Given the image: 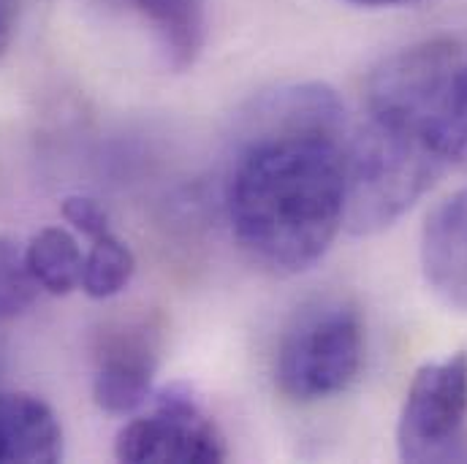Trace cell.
I'll return each instance as SVG.
<instances>
[{
  "instance_id": "cell-1",
  "label": "cell",
  "mask_w": 467,
  "mask_h": 464,
  "mask_svg": "<svg viewBox=\"0 0 467 464\" xmlns=\"http://www.w3.org/2000/svg\"><path fill=\"white\" fill-rule=\"evenodd\" d=\"M346 109L321 82L261 96L234 139L226 212L242 253L266 272L318 263L348 210Z\"/></svg>"
},
{
  "instance_id": "cell-2",
  "label": "cell",
  "mask_w": 467,
  "mask_h": 464,
  "mask_svg": "<svg viewBox=\"0 0 467 464\" xmlns=\"http://www.w3.org/2000/svg\"><path fill=\"white\" fill-rule=\"evenodd\" d=\"M364 364V318L343 296H324L294 313L275 356L277 388L294 402L348 391Z\"/></svg>"
},
{
  "instance_id": "cell-3",
  "label": "cell",
  "mask_w": 467,
  "mask_h": 464,
  "mask_svg": "<svg viewBox=\"0 0 467 464\" xmlns=\"http://www.w3.org/2000/svg\"><path fill=\"white\" fill-rule=\"evenodd\" d=\"M467 424V353L424 364L405 394L397 421V451L405 462H443Z\"/></svg>"
},
{
  "instance_id": "cell-4",
  "label": "cell",
  "mask_w": 467,
  "mask_h": 464,
  "mask_svg": "<svg viewBox=\"0 0 467 464\" xmlns=\"http://www.w3.org/2000/svg\"><path fill=\"white\" fill-rule=\"evenodd\" d=\"M119 462H223L229 457L226 438L196 397L171 386L150 397L147 413L130 418L115 440Z\"/></svg>"
},
{
  "instance_id": "cell-5",
  "label": "cell",
  "mask_w": 467,
  "mask_h": 464,
  "mask_svg": "<svg viewBox=\"0 0 467 464\" xmlns=\"http://www.w3.org/2000/svg\"><path fill=\"white\" fill-rule=\"evenodd\" d=\"M158 340L147 324H122L101 335L96 348L93 399L104 413L130 416L152 397Z\"/></svg>"
},
{
  "instance_id": "cell-6",
  "label": "cell",
  "mask_w": 467,
  "mask_h": 464,
  "mask_svg": "<svg viewBox=\"0 0 467 464\" xmlns=\"http://www.w3.org/2000/svg\"><path fill=\"white\" fill-rule=\"evenodd\" d=\"M421 272L432 294L467 310V188L446 196L421 229Z\"/></svg>"
},
{
  "instance_id": "cell-7",
  "label": "cell",
  "mask_w": 467,
  "mask_h": 464,
  "mask_svg": "<svg viewBox=\"0 0 467 464\" xmlns=\"http://www.w3.org/2000/svg\"><path fill=\"white\" fill-rule=\"evenodd\" d=\"M150 27L163 63L188 71L207 41V0H107Z\"/></svg>"
},
{
  "instance_id": "cell-8",
  "label": "cell",
  "mask_w": 467,
  "mask_h": 464,
  "mask_svg": "<svg viewBox=\"0 0 467 464\" xmlns=\"http://www.w3.org/2000/svg\"><path fill=\"white\" fill-rule=\"evenodd\" d=\"M57 459H63V429L55 410L33 394H0V462Z\"/></svg>"
},
{
  "instance_id": "cell-9",
  "label": "cell",
  "mask_w": 467,
  "mask_h": 464,
  "mask_svg": "<svg viewBox=\"0 0 467 464\" xmlns=\"http://www.w3.org/2000/svg\"><path fill=\"white\" fill-rule=\"evenodd\" d=\"M25 258L36 283L52 296H66L82 285L85 253L66 229H41L25 247Z\"/></svg>"
},
{
  "instance_id": "cell-10",
  "label": "cell",
  "mask_w": 467,
  "mask_h": 464,
  "mask_svg": "<svg viewBox=\"0 0 467 464\" xmlns=\"http://www.w3.org/2000/svg\"><path fill=\"white\" fill-rule=\"evenodd\" d=\"M136 272V258L130 247L115 232L90 239L82 266V291L90 299H112L122 294Z\"/></svg>"
},
{
  "instance_id": "cell-11",
  "label": "cell",
  "mask_w": 467,
  "mask_h": 464,
  "mask_svg": "<svg viewBox=\"0 0 467 464\" xmlns=\"http://www.w3.org/2000/svg\"><path fill=\"white\" fill-rule=\"evenodd\" d=\"M38 291L41 285L36 283L19 242L0 233V321L25 315L33 307Z\"/></svg>"
},
{
  "instance_id": "cell-12",
  "label": "cell",
  "mask_w": 467,
  "mask_h": 464,
  "mask_svg": "<svg viewBox=\"0 0 467 464\" xmlns=\"http://www.w3.org/2000/svg\"><path fill=\"white\" fill-rule=\"evenodd\" d=\"M60 212H63L66 223L74 232L88 236V239H96V236H104V233L112 232L107 210L90 196H68V199H63Z\"/></svg>"
},
{
  "instance_id": "cell-13",
  "label": "cell",
  "mask_w": 467,
  "mask_h": 464,
  "mask_svg": "<svg viewBox=\"0 0 467 464\" xmlns=\"http://www.w3.org/2000/svg\"><path fill=\"white\" fill-rule=\"evenodd\" d=\"M19 5H22V0H0V57L8 52V46L16 36Z\"/></svg>"
},
{
  "instance_id": "cell-14",
  "label": "cell",
  "mask_w": 467,
  "mask_h": 464,
  "mask_svg": "<svg viewBox=\"0 0 467 464\" xmlns=\"http://www.w3.org/2000/svg\"><path fill=\"white\" fill-rule=\"evenodd\" d=\"M348 3L364 5V8H397V5H413L421 0H348Z\"/></svg>"
}]
</instances>
